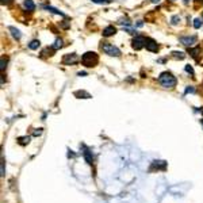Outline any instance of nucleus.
<instances>
[{"mask_svg":"<svg viewBox=\"0 0 203 203\" xmlns=\"http://www.w3.org/2000/svg\"><path fill=\"white\" fill-rule=\"evenodd\" d=\"M12 3V0H1V4H10Z\"/></svg>","mask_w":203,"mask_h":203,"instance_id":"nucleus-26","label":"nucleus"},{"mask_svg":"<svg viewBox=\"0 0 203 203\" xmlns=\"http://www.w3.org/2000/svg\"><path fill=\"white\" fill-rule=\"evenodd\" d=\"M92 1L96 4H108L110 3V0H92Z\"/></svg>","mask_w":203,"mask_h":203,"instance_id":"nucleus-20","label":"nucleus"},{"mask_svg":"<svg viewBox=\"0 0 203 203\" xmlns=\"http://www.w3.org/2000/svg\"><path fill=\"white\" fill-rule=\"evenodd\" d=\"M6 64H7V61H4V57L1 58V65H0V69L1 70H4V68H6Z\"/></svg>","mask_w":203,"mask_h":203,"instance_id":"nucleus-23","label":"nucleus"},{"mask_svg":"<svg viewBox=\"0 0 203 203\" xmlns=\"http://www.w3.org/2000/svg\"><path fill=\"white\" fill-rule=\"evenodd\" d=\"M39 45H41V42L38 39H34V41H31L30 43H29V47L30 49H33V50H35V49H38L39 47Z\"/></svg>","mask_w":203,"mask_h":203,"instance_id":"nucleus-13","label":"nucleus"},{"mask_svg":"<svg viewBox=\"0 0 203 203\" xmlns=\"http://www.w3.org/2000/svg\"><path fill=\"white\" fill-rule=\"evenodd\" d=\"M202 113H203V110H202Z\"/></svg>","mask_w":203,"mask_h":203,"instance_id":"nucleus-31","label":"nucleus"},{"mask_svg":"<svg viewBox=\"0 0 203 203\" xmlns=\"http://www.w3.org/2000/svg\"><path fill=\"white\" fill-rule=\"evenodd\" d=\"M4 159H1V176H4Z\"/></svg>","mask_w":203,"mask_h":203,"instance_id":"nucleus-24","label":"nucleus"},{"mask_svg":"<svg viewBox=\"0 0 203 203\" xmlns=\"http://www.w3.org/2000/svg\"><path fill=\"white\" fill-rule=\"evenodd\" d=\"M200 26H202V19L197 18V19L194 20V27H195V29H199Z\"/></svg>","mask_w":203,"mask_h":203,"instance_id":"nucleus-18","label":"nucleus"},{"mask_svg":"<svg viewBox=\"0 0 203 203\" xmlns=\"http://www.w3.org/2000/svg\"><path fill=\"white\" fill-rule=\"evenodd\" d=\"M177 22H180V18L179 16H173L172 18V24H177Z\"/></svg>","mask_w":203,"mask_h":203,"instance_id":"nucleus-22","label":"nucleus"},{"mask_svg":"<svg viewBox=\"0 0 203 203\" xmlns=\"http://www.w3.org/2000/svg\"><path fill=\"white\" fill-rule=\"evenodd\" d=\"M180 42L183 43L184 46L191 47L197 43V37H195V35H192V37H181L180 38Z\"/></svg>","mask_w":203,"mask_h":203,"instance_id":"nucleus-6","label":"nucleus"},{"mask_svg":"<svg viewBox=\"0 0 203 203\" xmlns=\"http://www.w3.org/2000/svg\"><path fill=\"white\" fill-rule=\"evenodd\" d=\"M102 49H103V52L106 54H108V56H114V57H119L121 56V50L118 49L117 46H114L113 43L104 42L103 45H102Z\"/></svg>","mask_w":203,"mask_h":203,"instance_id":"nucleus-3","label":"nucleus"},{"mask_svg":"<svg viewBox=\"0 0 203 203\" xmlns=\"http://www.w3.org/2000/svg\"><path fill=\"white\" fill-rule=\"evenodd\" d=\"M159 83L164 87V88H173L176 85V77L173 76L171 72H163L159 77Z\"/></svg>","mask_w":203,"mask_h":203,"instance_id":"nucleus-1","label":"nucleus"},{"mask_svg":"<svg viewBox=\"0 0 203 203\" xmlns=\"http://www.w3.org/2000/svg\"><path fill=\"white\" fill-rule=\"evenodd\" d=\"M172 56L175 57V58H179V60H184V58H186V54H184L183 52H173Z\"/></svg>","mask_w":203,"mask_h":203,"instance_id":"nucleus-14","label":"nucleus"},{"mask_svg":"<svg viewBox=\"0 0 203 203\" xmlns=\"http://www.w3.org/2000/svg\"><path fill=\"white\" fill-rule=\"evenodd\" d=\"M186 70L194 77V75H195V73H194V69H192V67H191V65H186Z\"/></svg>","mask_w":203,"mask_h":203,"instance_id":"nucleus-21","label":"nucleus"},{"mask_svg":"<svg viewBox=\"0 0 203 203\" xmlns=\"http://www.w3.org/2000/svg\"><path fill=\"white\" fill-rule=\"evenodd\" d=\"M145 47H146V50H149V52H157V50H159L157 42L154 39H152V38H146V41H145Z\"/></svg>","mask_w":203,"mask_h":203,"instance_id":"nucleus-5","label":"nucleus"},{"mask_svg":"<svg viewBox=\"0 0 203 203\" xmlns=\"http://www.w3.org/2000/svg\"><path fill=\"white\" fill-rule=\"evenodd\" d=\"M8 30L11 31V34H12V37L15 38V39H20V37H22V34H20V31L18 30V29H15V27H10Z\"/></svg>","mask_w":203,"mask_h":203,"instance_id":"nucleus-12","label":"nucleus"},{"mask_svg":"<svg viewBox=\"0 0 203 203\" xmlns=\"http://www.w3.org/2000/svg\"><path fill=\"white\" fill-rule=\"evenodd\" d=\"M145 41H146V38L141 37V35H137V37L133 39V47L136 50L142 49V47L145 46Z\"/></svg>","mask_w":203,"mask_h":203,"instance_id":"nucleus-4","label":"nucleus"},{"mask_svg":"<svg viewBox=\"0 0 203 203\" xmlns=\"http://www.w3.org/2000/svg\"><path fill=\"white\" fill-rule=\"evenodd\" d=\"M43 8H45V10H49V11H52V12L57 14V15H61V16H64V14L61 12V11L56 10V8H53V7H43Z\"/></svg>","mask_w":203,"mask_h":203,"instance_id":"nucleus-16","label":"nucleus"},{"mask_svg":"<svg viewBox=\"0 0 203 203\" xmlns=\"http://www.w3.org/2000/svg\"><path fill=\"white\" fill-rule=\"evenodd\" d=\"M29 141H30V137H22V138H19L20 145H26V143H29Z\"/></svg>","mask_w":203,"mask_h":203,"instance_id":"nucleus-17","label":"nucleus"},{"mask_svg":"<svg viewBox=\"0 0 203 203\" xmlns=\"http://www.w3.org/2000/svg\"><path fill=\"white\" fill-rule=\"evenodd\" d=\"M202 125H203V119H202Z\"/></svg>","mask_w":203,"mask_h":203,"instance_id":"nucleus-29","label":"nucleus"},{"mask_svg":"<svg viewBox=\"0 0 203 203\" xmlns=\"http://www.w3.org/2000/svg\"><path fill=\"white\" fill-rule=\"evenodd\" d=\"M62 47V39H56V42H54V45L52 46V49L53 50H58Z\"/></svg>","mask_w":203,"mask_h":203,"instance_id":"nucleus-15","label":"nucleus"},{"mask_svg":"<svg viewBox=\"0 0 203 203\" xmlns=\"http://www.w3.org/2000/svg\"><path fill=\"white\" fill-rule=\"evenodd\" d=\"M84 149V152H83V156H84V159H85V161L88 164H92V161H93V156H92V152H91L90 149H88V148L87 146H81Z\"/></svg>","mask_w":203,"mask_h":203,"instance_id":"nucleus-7","label":"nucleus"},{"mask_svg":"<svg viewBox=\"0 0 203 203\" xmlns=\"http://www.w3.org/2000/svg\"><path fill=\"white\" fill-rule=\"evenodd\" d=\"M76 61H77V56L75 53H72V54H67V56L64 57L62 62L65 64V65H70V64H75Z\"/></svg>","mask_w":203,"mask_h":203,"instance_id":"nucleus-8","label":"nucleus"},{"mask_svg":"<svg viewBox=\"0 0 203 203\" xmlns=\"http://www.w3.org/2000/svg\"><path fill=\"white\" fill-rule=\"evenodd\" d=\"M98 61H99V57H98V54L95 53V52H87V53H84L83 56H81V62H83V65H85V67H95L98 64Z\"/></svg>","mask_w":203,"mask_h":203,"instance_id":"nucleus-2","label":"nucleus"},{"mask_svg":"<svg viewBox=\"0 0 203 203\" xmlns=\"http://www.w3.org/2000/svg\"><path fill=\"white\" fill-rule=\"evenodd\" d=\"M115 33H117V29H115V27L114 26H107L103 30V37H111V35H114Z\"/></svg>","mask_w":203,"mask_h":203,"instance_id":"nucleus-9","label":"nucleus"},{"mask_svg":"<svg viewBox=\"0 0 203 203\" xmlns=\"http://www.w3.org/2000/svg\"><path fill=\"white\" fill-rule=\"evenodd\" d=\"M150 1H152V3H159L160 0H150Z\"/></svg>","mask_w":203,"mask_h":203,"instance_id":"nucleus-27","label":"nucleus"},{"mask_svg":"<svg viewBox=\"0 0 203 203\" xmlns=\"http://www.w3.org/2000/svg\"><path fill=\"white\" fill-rule=\"evenodd\" d=\"M188 92H195V88H194V87H188L186 90V93H188Z\"/></svg>","mask_w":203,"mask_h":203,"instance_id":"nucleus-25","label":"nucleus"},{"mask_svg":"<svg viewBox=\"0 0 203 203\" xmlns=\"http://www.w3.org/2000/svg\"><path fill=\"white\" fill-rule=\"evenodd\" d=\"M75 96H77V98H83V99H90L91 98V95L88 92H85V91H76L75 92Z\"/></svg>","mask_w":203,"mask_h":203,"instance_id":"nucleus-11","label":"nucleus"},{"mask_svg":"<svg viewBox=\"0 0 203 203\" xmlns=\"http://www.w3.org/2000/svg\"><path fill=\"white\" fill-rule=\"evenodd\" d=\"M23 7H24V10L27 11H34L35 10V4H34L33 0H24V3H23Z\"/></svg>","mask_w":203,"mask_h":203,"instance_id":"nucleus-10","label":"nucleus"},{"mask_svg":"<svg viewBox=\"0 0 203 203\" xmlns=\"http://www.w3.org/2000/svg\"><path fill=\"white\" fill-rule=\"evenodd\" d=\"M188 52H190V54L194 57V58H197V56H198L197 53H198V52H199V49H198V47H197V49H190V50H188Z\"/></svg>","mask_w":203,"mask_h":203,"instance_id":"nucleus-19","label":"nucleus"},{"mask_svg":"<svg viewBox=\"0 0 203 203\" xmlns=\"http://www.w3.org/2000/svg\"><path fill=\"white\" fill-rule=\"evenodd\" d=\"M188 1H190V0H184V4H188Z\"/></svg>","mask_w":203,"mask_h":203,"instance_id":"nucleus-28","label":"nucleus"},{"mask_svg":"<svg viewBox=\"0 0 203 203\" xmlns=\"http://www.w3.org/2000/svg\"><path fill=\"white\" fill-rule=\"evenodd\" d=\"M198 1H202V0H198Z\"/></svg>","mask_w":203,"mask_h":203,"instance_id":"nucleus-30","label":"nucleus"}]
</instances>
